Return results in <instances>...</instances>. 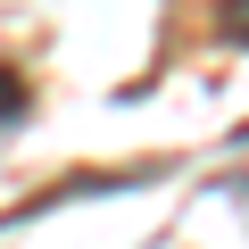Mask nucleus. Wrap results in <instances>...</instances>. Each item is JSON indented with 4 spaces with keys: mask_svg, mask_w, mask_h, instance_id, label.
Returning a JSON list of instances; mask_svg holds the SVG:
<instances>
[{
    "mask_svg": "<svg viewBox=\"0 0 249 249\" xmlns=\"http://www.w3.org/2000/svg\"><path fill=\"white\" fill-rule=\"evenodd\" d=\"M216 34L232 50H249V0H224V9H216Z\"/></svg>",
    "mask_w": 249,
    "mask_h": 249,
    "instance_id": "nucleus-2",
    "label": "nucleus"
},
{
    "mask_svg": "<svg viewBox=\"0 0 249 249\" xmlns=\"http://www.w3.org/2000/svg\"><path fill=\"white\" fill-rule=\"evenodd\" d=\"M25 116H34V83H25L9 58H0V133H17Z\"/></svg>",
    "mask_w": 249,
    "mask_h": 249,
    "instance_id": "nucleus-1",
    "label": "nucleus"
}]
</instances>
